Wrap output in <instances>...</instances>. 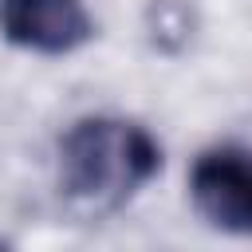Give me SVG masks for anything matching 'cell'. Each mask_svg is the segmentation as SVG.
<instances>
[{"instance_id": "1", "label": "cell", "mask_w": 252, "mask_h": 252, "mask_svg": "<svg viewBox=\"0 0 252 252\" xmlns=\"http://www.w3.org/2000/svg\"><path fill=\"white\" fill-rule=\"evenodd\" d=\"M161 169V146L130 118L87 114L59 142L63 193L87 213H110L126 205Z\"/></svg>"}, {"instance_id": "2", "label": "cell", "mask_w": 252, "mask_h": 252, "mask_svg": "<svg viewBox=\"0 0 252 252\" xmlns=\"http://www.w3.org/2000/svg\"><path fill=\"white\" fill-rule=\"evenodd\" d=\"M189 197L209 224L252 236V154L205 150L189 169Z\"/></svg>"}, {"instance_id": "3", "label": "cell", "mask_w": 252, "mask_h": 252, "mask_svg": "<svg viewBox=\"0 0 252 252\" xmlns=\"http://www.w3.org/2000/svg\"><path fill=\"white\" fill-rule=\"evenodd\" d=\"M0 35L35 55H71L94 35L83 0H0Z\"/></svg>"}]
</instances>
